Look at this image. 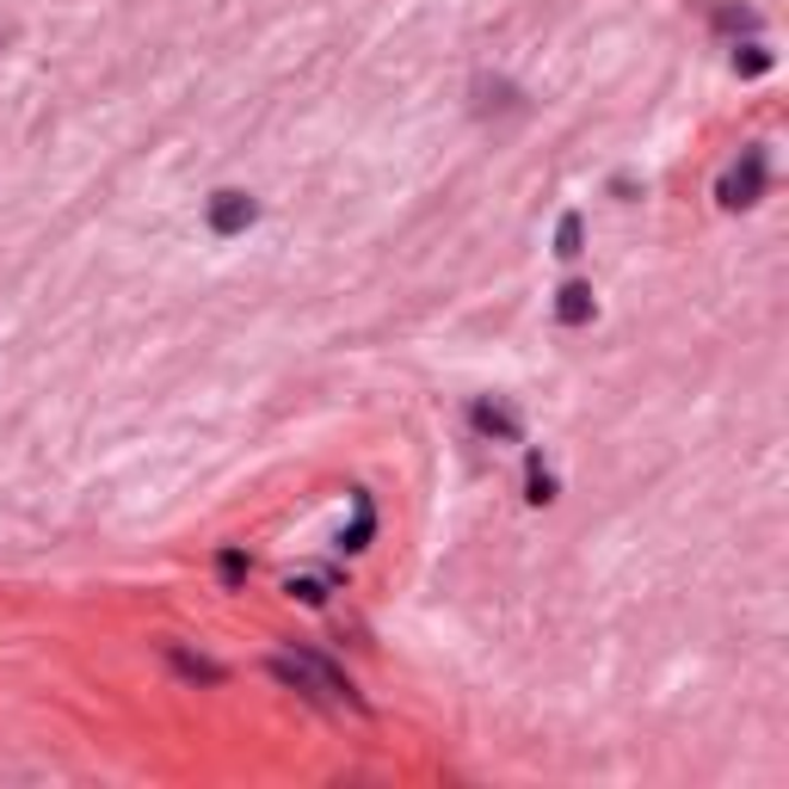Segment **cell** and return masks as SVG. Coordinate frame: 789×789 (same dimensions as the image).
I'll return each instance as SVG.
<instances>
[{"mask_svg": "<svg viewBox=\"0 0 789 789\" xmlns=\"http://www.w3.org/2000/svg\"><path fill=\"white\" fill-rule=\"evenodd\" d=\"M765 179H772V161H765V149H740V161L721 173L716 198H721L728 210H753L758 198H765Z\"/></svg>", "mask_w": 789, "mask_h": 789, "instance_id": "cell-1", "label": "cell"}, {"mask_svg": "<svg viewBox=\"0 0 789 789\" xmlns=\"http://www.w3.org/2000/svg\"><path fill=\"white\" fill-rule=\"evenodd\" d=\"M204 223H210V235H223V240L228 235H247V228L259 223V204L247 198V191L228 186V191H216V198L204 204Z\"/></svg>", "mask_w": 789, "mask_h": 789, "instance_id": "cell-2", "label": "cell"}, {"mask_svg": "<svg viewBox=\"0 0 789 789\" xmlns=\"http://www.w3.org/2000/svg\"><path fill=\"white\" fill-rule=\"evenodd\" d=\"M469 426H475L481 438H494V445H518V432H525L506 401H475V408H469Z\"/></svg>", "mask_w": 789, "mask_h": 789, "instance_id": "cell-3", "label": "cell"}, {"mask_svg": "<svg viewBox=\"0 0 789 789\" xmlns=\"http://www.w3.org/2000/svg\"><path fill=\"white\" fill-rule=\"evenodd\" d=\"M592 315H599V296H592V284H580V278H574V284H562V296H555V321H562V327H586Z\"/></svg>", "mask_w": 789, "mask_h": 789, "instance_id": "cell-4", "label": "cell"}, {"mask_svg": "<svg viewBox=\"0 0 789 789\" xmlns=\"http://www.w3.org/2000/svg\"><path fill=\"white\" fill-rule=\"evenodd\" d=\"M167 667L179 672V679H191V685H223V667H216V660H204V653L167 648Z\"/></svg>", "mask_w": 789, "mask_h": 789, "instance_id": "cell-5", "label": "cell"}, {"mask_svg": "<svg viewBox=\"0 0 789 789\" xmlns=\"http://www.w3.org/2000/svg\"><path fill=\"white\" fill-rule=\"evenodd\" d=\"M525 499H531V506H550L555 499V475H550V463H543V457H525Z\"/></svg>", "mask_w": 789, "mask_h": 789, "instance_id": "cell-6", "label": "cell"}, {"mask_svg": "<svg viewBox=\"0 0 789 789\" xmlns=\"http://www.w3.org/2000/svg\"><path fill=\"white\" fill-rule=\"evenodd\" d=\"M580 240H586V223H580V210H567L562 223H555V254H562V259H574V254H580Z\"/></svg>", "mask_w": 789, "mask_h": 789, "instance_id": "cell-7", "label": "cell"}, {"mask_svg": "<svg viewBox=\"0 0 789 789\" xmlns=\"http://www.w3.org/2000/svg\"><path fill=\"white\" fill-rule=\"evenodd\" d=\"M216 574H223L228 592H235V586H247V555H240V550H223V555H216Z\"/></svg>", "mask_w": 789, "mask_h": 789, "instance_id": "cell-8", "label": "cell"}, {"mask_svg": "<svg viewBox=\"0 0 789 789\" xmlns=\"http://www.w3.org/2000/svg\"><path fill=\"white\" fill-rule=\"evenodd\" d=\"M734 69H740V74H765V69H772V50H765V44H740V50H734Z\"/></svg>", "mask_w": 789, "mask_h": 789, "instance_id": "cell-9", "label": "cell"}, {"mask_svg": "<svg viewBox=\"0 0 789 789\" xmlns=\"http://www.w3.org/2000/svg\"><path fill=\"white\" fill-rule=\"evenodd\" d=\"M291 599L321 604V599H327V580H321V574H303V580H291Z\"/></svg>", "mask_w": 789, "mask_h": 789, "instance_id": "cell-10", "label": "cell"}, {"mask_svg": "<svg viewBox=\"0 0 789 789\" xmlns=\"http://www.w3.org/2000/svg\"><path fill=\"white\" fill-rule=\"evenodd\" d=\"M716 25H721V32H753L758 19H753V13H734V7H721V13H716Z\"/></svg>", "mask_w": 789, "mask_h": 789, "instance_id": "cell-11", "label": "cell"}, {"mask_svg": "<svg viewBox=\"0 0 789 789\" xmlns=\"http://www.w3.org/2000/svg\"><path fill=\"white\" fill-rule=\"evenodd\" d=\"M0 44H7V32H0Z\"/></svg>", "mask_w": 789, "mask_h": 789, "instance_id": "cell-12", "label": "cell"}]
</instances>
